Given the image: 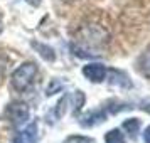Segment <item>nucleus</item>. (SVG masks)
Listing matches in <instances>:
<instances>
[{
  "instance_id": "nucleus-12",
  "label": "nucleus",
  "mask_w": 150,
  "mask_h": 143,
  "mask_svg": "<svg viewBox=\"0 0 150 143\" xmlns=\"http://www.w3.org/2000/svg\"><path fill=\"white\" fill-rule=\"evenodd\" d=\"M105 142L106 143H125V136L120 130H110L108 133L105 135Z\"/></svg>"
},
{
  "instance_id": "nucleus-4",
  "label": "nucleus",
  "mask_w": 150,
  "mask_h": 143,
  "mask_svg": "<svg viewBox=\"0 0 150 143\" xmlns=\"http://www.w3.org/2000/svg\"><path fill=\"white\" fill-rule=\"evenodd\" d=\"M106 116L108 113L105 109H91L88 113L79 116V126H84V128H91V126H96V125H101V123L106 121Z\"/></svg>"
},
{
  "instance_id": "nucleus-15",
  "label": "nucleus",
  "mask_w": 150,
  "mask_h": 143,
  "mask_svg": "<svg viewBox=\"0 0 150 143\" xmlns=\"http://www.w3.org/2000/svg\"><path fill=\"white\" fill-rule=\"evenodd\" d=\"M140 108H142L145 113H149L150 115V99H143V101L140 103Z\"/></svg>"
},
{
  "instance_id": "nucleus-6",
  "label": "nucleus",
  "mask_w": 150,
  "mask_h": 143,
  "mask_svg": "<svg viewBox=\"0 0 150 143\" xmlns=\"http://www.w3.org/2000/svg\"><path fill=\"white\" fill-rule=\"evenodd\" d=\"M106 74H108V82L111 86H118L122 89H130L133 86L128 74L120 71V69H110V71H106Z\"/></svg>"
},
{
  "instance_id": "nucleus-16",
  "label": "nucleus",
  "mask_w": 150,
  "mask_h": 143,
  "mask_svg": "<svg viewBox=\"0 0 150 143\" xmlns=\"http://www.w3.org/2000/svg\"><path fill=\"white\" fill-rule=\"evenodd\" d=\"M143 142L150 143V126H147V128H145V131H143Z\"/></svg>"
},
{
  "instance_id": "nucleus-17",
  "label": "nucleus",
  "mask_w": 150,
  "mask_h": 143,
  "mask_svg": "<svg viewBox=\"0 0 150 143\" xmlns=\"http://www.w3.org/2000/svg\"><path fill=\"white\" fill-rule=\"evenodd\" d=\"M29 5H32V7H39V4H41V0H25Z\"/></svg>"
},
{
  "instance_id": "nucleus-9",
  "label": "nucleus",
  "mask_w": 150,
  "mask_h": 143,
  "mask_svg": "<svg viewBox=\"0 0 150 143\" xmlns=\"http://www.w3.org/2000/svg\"><path fill=\"white\" fill-rule=\"evenodd\" d=\"M137 66H138V71H140L145 77H150V49H147V51L138 57Z\"/></svg>"
},
{
  "instance_id": "nucleus-13",
  "label": "nucleus",
  "mask_w": 150,
  "mask_h": 143,
  "mask_svg": "<svg viewBox=\"0 0 150 143\" xmlns=\"http://www.w3.org/2000/svg\"><path fill=\"white\" fill-rule=\"evenodd\" d=\"M62 86H64V82H62V79H52L51 81V84L47 86V89H46V96H52L54 93H57V91H61Z\"/></svg>"
},
{
  "instance_id": "nucleus-3",
  "label": "nucleus",
  "mask_w": 150,
  "mask_h": 143,
  "mask_svg": "<svg viewBox=\"0 0 150 143\" xmlns=\"http://www.w3.org/2000/svg\"><path fill=\"white\" fill-rule=\"evenodd\" d=\"M7 115H8V118L12 120V123H14L15 126H21V125H24V123L29 120L30 109H29V106L25 103L17 101V103H12V104L8 106Z\"/></svg>"
},
{
  "instance_id": "nucleus-19",
  "label": "nucleus",
  "mask_w": 150,
  "mask_h": 143,
  "mask_svg": "<svg viewBox=\"0 0 150 143\" xmlns=\"http://www.w3.org/2000/svg\"><path fill=\"white\" fill-rule=\"evenodd\" d=\"M66 2H71V0H66Z\"/></svg>"
},
{
  "instance_id": "nucleus-18",
  "label": "nucleus",
  "mask_w": 150,
  "mask_h": 143,
  "mask_svg": "<svg viewBox=\"0 0 150 143\" xmlns=\"http://www.w3.org/2000/svg\"><path fill=\"white\" fill-rule=\"evenodd\" d=\"M0 32H2V20H0Z\"/></svg>"
},
{
  "instance_id": "nucleus-7",
  "label": "nucleus",
  "mask_w": 150,
  "mask_h": 143,
  "mask_svg": "<svg viewBox=\"0 0 150 143\" xmlns=\"http://www.w3.org/2000/svg\"><path fill=\"white\" fill-rule=\"evenodd\" d=\"M15 143H37V121H32L15 138Z\"/></svg>"
},
{
  "instance_id": "nucleus-1",
  "label": "nucleus",
  "mask_w": 150,
  "mask_h": 143,
  "mask_svg": "<svg viewBox=\"0 0 150 143\" xmlns=\"http://www.w3.org/2000/svg\"><path fill=\"white\" fill-rule=\"evenodd\" d=\"M76 39H78V46H81V47L88 49H96V47H101L103 44H106V41L110 39L108 32L105 30L103 27L100 25H96V24H86V25H83L79 29V32L76 35ZM93 52V51H91ZM98 54V52H95Z\"/></svg>"
},
{
  "instance_id": "nucleus-8",
  "label": "nucleus",
  "mask_w": 150,
  "mask_h": 143,
  "mask_svg": "<svg viewBox=\"0 0 150 143\" xmlns=\"http://www.w3.org/2000/svg\"><path fill=\"white\" fill-rule=\"evenodd\" d=\"M32 47L39 52V56H41L42 59H46V61L52 62L56 59V52L52 47H49V46H46V44H41V42H32Z\"/></svg>"
},
{
  "instance_id": "nucleus-14",
  "label": "nucleus",
  "mask_w": 150,
  "mask_h": 143,
  "mask_svg": "<svg viewBox=\"0 0 150 143\" xmlns=\"http://www.w3.org/2000/svg\"><path fill=\"white\" fill-rule=\"evenodd\" d=\"M66 143H96L93 138H88V136H71Z\"/></svg>"
},
{
  "instance_id": "nucleus-10",
  "label": "nucleus",
  "mask_w": 150,
  "mask_h": 143,
  "mask_svg": "<svg viewBox=\"0 0 150 143\" xmlns=\"http://www.w3.org/2000/svg\"><path fill=\"white\" fill-rule=\"evenodd\" d=\"M122 128L125 130L132 138H137L138 130H140V120H137V118H128V120H125V121H123Z\"/></svg>"
},
{
  "instance_id": "nucleus-11",
  "label": "nucleus",
  "mask_w": 150,
  "mask_h": 143,
  "mask_svg": "<svg viewBox=\"0 0 150 143\" xmlns=\"http://www.w3.org/2000/svg\"><path fill=\"white\" fill-rule=\"evenodd\" d=\"M69 98L73 99V113L78 115V111L83 108V104L86 101V96H84V93H81V91H74Z\"/></svg>"
},
{
  "instance_id": "nucleus-2",
  "label": "nucleus",
  "mask_w": 150,
  "mask_h": 143,
  "mask_svg": "<svg viewBox=\"0 0 150 143\" xmlns=\"http://www.w3.org/2000/svg\"><path fill=\"white\" fill-rule=\"evenodd\" d=\"M35 74H37V66L34 62H24L12 74V86L17 91H25L30 86V82L34 81Z\"/></svg>"
},
{
  "instance_id": "nucleus-5",
  "label": "nucleus",
  "mask_w": 150,
  "mask_h": 143,
  "mask_svg": "<svg viewBox=\"0 0 150 143\" xmlns=\"http://www.w3.org/2000/svg\"><path fill=\"white\" fill-rule=\"evenodd\" d=\"M106 71L108 69L105 68L101 62H91V64L83 68V74L86 76L91 82H101L106 77Z\"/></svg>"
}]
</instances>
